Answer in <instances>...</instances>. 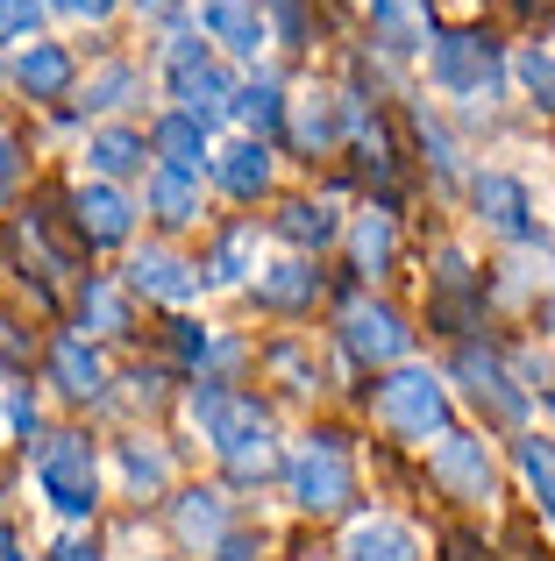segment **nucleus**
<instances>
[{"label": "nucleus", "instance_id": "obj_27", "mask_svg": "<svg viewBox=\"0 0 555 561\" xmlns=\"http://www.w3.org/2000/svg\"><path fill=\"white\" fill-rule=\"evenodd\" d=\"M228 114L242 122V136H264V142H271L278 128H285L292 100L278 93V79H271V71H257V79H242V85H236V107H228Z\"/></svg>", "mask_w": 555, "mask_h": 561}, {"label": "nucleus", "instance_id": "obj_43", "mask_svg": "<svg viewBox=\"0 0 555 561\" xmlns=\"http://www.w3.org/2000/svg\"><path fill=\"white\" fill-rule=\"evenodd\" d=\"M50 8H57V14H71V22H107L122 0H50Z\"/></svg>", "mask_w": 555, "mask_h": 561}, {"label": "nucleus", "instance_id": "obj_47", "mask_svg": "<svg viewBox=\"0 0 555 561\" xmlns=\"http://www.w3.org/2000/svg\"><path fill=\"white\" fill-rule=\"evenodd\" d=\"M548 328H555V291H548Z\"/></svg>", "mask_w": 555, "mask_h": 561}, {"label": "nucleus", "instance_id": "obj_48", "mask_svg": "<svg viewBox=\"0 0 555 561\" xmlns=\"http://www.w3.org/2000/svg\"><path fill=\"white\" fill-rule=\"evenodd\" d=\"M8 561H22V554H8Z\"/></svg>", "mask_w": 555, "mask_h": 561}, {"label": "nucleus", "instance_id": "obj_22", "mask_svg": "<svg viewBox=\"0 0 555 561\" xmlns=\"http://www.w3.org/2000/svg\"><path fill=\"white\" fill-rule=\"evenodd\" d=\"M143 199H150L157 228H193L200 214H207V199H200V171H171V164H150V185H143Z\"/></svg>", "mask_w": 555, "mask_h": 561}, {"label": "nucleus", "instance_id": "obj_11", "mask_svg": "<svg viewBox=\"0 0 555 561\" xmlns=\"http://www.w3.org/2000/svg\"><path fill=\"white\" fill-rule=\"evenodd\" d=\"M128 291H143V299H165V306H193L200 291H207V277H200V263H185L171 242H150L128 256Z\"/></svg>", "mask_w": 555, "mask_h": 561}, {"label": "nucleus", "instance_id": "obj_12", "mask_svg": "<svg viewBox=\"0 0 555 561\" xmlns=\"http://www.w3.org/2000/svg\"><path fill=\"white\" fill-rule=\"evenodd\" d=\"M200 28L222 57H242V65H257V50L271 43L264 0H200Z\"/></svg>", "mask_w": 555, "mask_h": 561}, {"label": "nucleus", "instance_id": "obj_25", "mask_svg": "<svg viewBox=\"0 0 555 561\" xmlns=\"http://www.w3.org/2000/svg\"><path fill=\"white\" fill-rule=\"evenodd\" d=\"M342 554H349V561H420V534H414L406 519H385V512H371V519L349 526Z\"/></svg>", "mask_w": 555, "mask_h": 561}, {"label": "nucleus", "instance_id": "obj_23", "mask_svg": "<svg viewBox=\"0 0 555 561\" xmlns=\"http://www.w3.org/2000/svg\"><path fill=\"white\" fill-rule=\"evenodd\" d=\"M236 85H242V79H236V71L222 65V57H214V65L185 71V79H171V100H179V107L193 114V122H207V128H214V122H222L228 107H236Z\"/></svg>", "mask_w": 555, "mask_h": 561}, {"label": "nucleus", "instance_id": "obj_36", "mask_svg": "<svg viewBox=\"0 0 555 561\" xmlns=\"http://www.w3.org/2000/svg\"><path fill=\"white\" fill-rule=\"evenodd\" d=\"M264 14H271V28H278V43L285 50H306V0H264Z\"/></svg>", "mask_w": 555, "mask_h": 561}, {"label": "nucleus", "instance_id": "obj_44", "mask_svg": "<svg viewBox=\"0 0 555 561\" xmlns=\"http://www.w3.org/2000/svg\"><path fill=\"white\" fill-rule=\"evenodd\" d=\"M257 548H264V540H250V534H228V540H222V554H214V561H257Z\"/></svg>", "mask_w": 555, "mask_h": 561}, {"label": "nucleus", "instance_id": "obj_28", "mask_svg": "<svg viewBox=\"0 0 555 561\" xmlns=\"http://www.w3.org/2000/svg\"><path fill=\"white\" fill-rule=\"evenodd\" d=\"M79 328L93 334V342H122L128 334V291L114 285V277H86L79 285Z\"/></svg>", "mask_w": 555, "mask_h": 561}, {"label": "nucleus", "instance_id": "obj_2", "mask_svg": "<svg viewBox=\"0 0 555 561\" xmlns=\"http://www.w3.org/2000/svg\"><path fill=\"white\" fill-rule=\"evenodd\" d=\"M428 85L449 100H471V107H491L506 85V57L491 36H477V28H449V36H434L428 50Z\"/></svg>", "mask_w": 555, "mask_h": 561}, {"label": "nucleus", "instance_id": "obj_15", "mask_svg": "<svg viewBox=\"0 0 555 561\" xmlns=\"http://www.w3.org/2000/svg\"><path fill=\"white\" fill-rule=\"evenodd\" d=\"M434 8L428 0H371V43L385 57H428L434 50Z\"/></svg>", "mask_w": 555, "mask_h": 561}, {"label": "nucleus", "instance_id": "obj_8", "mask_svg": "<svg viewBox=\"0 0 555 561\" xmlns=\"http://www.w3.org/2000/svg\"><path fill=\"white\" fill-rule=\"evenodd\" d=\"M471 206H477V220H485L499 242H513V249L542 242V220H534V192L520 185L513 171H471Z\"/></svg>", "mask_w": 555, "mask_h": 561}, {"label": "nucleus", "instance_id": "obj_30", "mask_svg": "<svg viewBox=\"0 0 555 561\" xmlns=\"http://www.w3.org/2000/svg\"><path fill=\"white\" fill-rule=\"evenodd\" d=\"M250 271H257V220H236V228L214 234L207 285H250Z\"/></svg>", "mask_w": 555, "mask_h": 561}, {"label": "nucleus", "instance_id": "obj_9", "mask_svg": "<svg viewBox=\"0 0 555 561\" xmlns=\"http://www.w3.org/2000/svg\"><path fill=\"white\" fill-rule=\"evenodd\" d=\"M71 228H79L86 249H122L128 234H136V199H128V185L79 179L71 185Z\"/></svg>", "mask_w": 555, "mask_h": 561}, {"label": "nucleus", "instance_id": "obj_17", "mask_svg": "<svg viewBox=\"0 0 555 561\" xmlns=\"http://www.w3.org/2000/svg\"><path fill=\"white\" fill-rule=\"evenodd\" d=\"M214 185L228 192V199H264L271 192V171H278V157H271V142L264 136H236V142H222L214 150Z\"/></svg>", "mask_w": 555, "mask_h": 561}, {"label": "nucleus", "instance_id": "obj_20", "mask_svg": "<svg viewBox=\"0 0 555 561\" xmlns=\"http://www.w3.org/2000/svg\"><path fill=\"white\" fill-rule=\"evenodd\" d=\"M250 291H257V306H264V313L299 320V313H314V299H320V271L306 256H285V263H271Z\"/></svg>", "mask_w": 555, "mask_h": 561}, {"label": "nucleus", "instance_id": "obj_35", "mask_svg": "<svg viewBox=\"0 0 555 561\" xmlns=\"http://www.w3.org/2000/svg\"><path fill=\"white\" fill-rule=\"evenodd\" d=\"M50 0H0V43H36V22Z\"/></svg>", "mask_w": 555, "mask_h": 561}, {"label": "nucleus", "instance_id": "obj_5", "mask_svg": "<svg viewBox=\"0 0 555 561\" xmlns=\"http://www.w3.org/2000/svg\"><path fill=\"white\" fill-rule=\"evenodd\" d=\"M449 377H456L463 398H471L485 420H499V426H520V420H528V405H534V391L506 370V356L491 342H463L456 356H449Z\"/></svg>", "mask_w": 555, "mask_h": 561}, {"label": "nucleus", "instance_id": "obj_33", "mask_svg": "<svg viewBox=\"0 0 555 561\" xmlns=\"http://www.w3.org/2000/svg\"><path fill=\"white\" fill-rule=\"evenodd\" d=\"M414 128H420V150H428V164H434V179H449L456 185L463 179V142L442 128V114H428V107H414Z\"/></svg>", "mask_w": 555, "mask_h": 561}, {"label": "nucleus", "instance_id": "obj_14", "mask_svg": "<svg viewBox=\"0 0 555 561\" xmlns=\"http://www.w3.org/2000/svg\"><path fill=\"white\" fill-rule=\"evenodd\" d=\"M8 79H14V93L22 100H36V107H50V100H65L71 85H79V57L65 50V43H22L14 50V65H8Z\"/></svg>", "mask_w": 555, "mask_h": 561}, {"label": "nucleus", "instance_id": "obj_40", "mask_svg": "<svg viewBox=\"0 0 555 561\" xmlns=\"http://www.w3.org/2000/svg\"><path fill=\"white\" fill-rule=\"evenodd\" d=\"M14 185H22V142H14L8 122H0V199H8Z\"/></svg>", "mask_w": 555, "mask_h": 561}, {"label": "nucleus", "instance_id": "obj_38", "mask_svg": "<svg viewBox=\"0 0 555 561\" xmlns=\"http://www.w3.org/2000/svg\"><path fill=\"white\" fill-rule=\"evenodd\" d=\"M271 370H285L292 377V391H314V383H320V370H306V356H299V342H271Z\"/></svg>", "mask_w": 555, "mask_h": 561}, {"label": "nucleus", "instance_id": "obj_37", "mask_svg": "<svg viewBox=\"0 0 555 561\" xmlns=\"http://www.w3.org/2000/svg\"><path fill=\"white\" fill-rule=\"evenodd\" d=\"M207 348H214V328H200V320H179V328H171V356L193 377H200V363H207Z\"/></svg>", "mask_w": 555, "mask_h": 561}, {"label": "nucleus", "instance_id": "obj_32", "mask_svg": "<svg viewBox=\"0 0 555 561\" xmlns=\"http://www.w3.org/2000/svg\"><path fill=\"white\" fill-rule=\"evenodd\" d=\"M122 483H128L136 497H157V491L171 483V455L157 448L150 434H128V440H122Z\"/></svg>", "mask_w": 555, "mask_h": 561}, {"label": "nucleus", "instance_id": "obj_41", "mask_svg": "<svg viewBox=\"0 0 555 561\" xmlns=\"http://www.w3.org/2000/svg\"><path fill=\"white\" fill-rule=\"evenodd\" d=\"M128 8H136V22H157V28L185 22V0H128Z\"/></svg>", "mask_w": 555, "mask_h": 561}, {"label": "nucleus", "instance_id": "obj_21", "mask_svg": "<svg viewBox=\"0 0 555 561\" xmlns=\"http://www.w3.org/2000/svg\"><path fill=\"white\" fill-rule=\"evenodd\" d=\"M150 157H157V164H171V171H207V164H214L207 122H193L185 107L157 114V122H150Z\"/></svg>", "mask_w": 555, "mask_h": 561}, {"label": "nucleus", "instance_id": "obj_31", "mask_svg": "<svg viewBox=\"0 0 555 561\" xmlns=\"http://www.w3.org/2000/svg\"><path fill=\"white\" fill-rule=\"evenodd\" d=\"M513 469H520V483L534 491L542 519L555 526V440H542V434H520V440H513Z\"/></svg>", "mask_w": 555, "mask_h": 561}, {"label": "nucleus", "instance_id": "obj_3", "mask_svg": "<svg viewBox=\"0 0 555 561\" xmlns=\"http://www.w3.org/2000/svg\"><path fill=\"white\" fill-rule=\"evenodd\" d=\"M36 491L65 519H93L100 512V455L86 434H50L36 448Z\"/></svg>", "mask_w": 555, "mask_h": 561}, {"label": "nucleus", "instance_id": "obj_39", "mask_svg": "<svg viewBox=\"0 0 555 561\" xmlns=\"http://www.w3.org/2000/svg\"><path fill=\"white\" fill-rule=\"evenodd\" d=\"M0 412H8V434L14 440H29L43 426V412H36V398H29V391H8V405H0Z\"/></svg>", "mask_w": 555, "mask_h": 561}, {"label": "nucleus", "instance_id": "obj_26", "mask_svg": "<svg viewBox=\"0 0 555 561\" xmlns=\"http://www.w3.org/2000/svg\"><path fill=\"white\" fill-rule=\"evenodd\" d=\"M349 256H356L363 277L392 271V256H399V220H392V206H363V214L349 220Z\"/></svg>", "mask_w": 555, "mask_h": 561}, {"label": "nucleus", "instance_id": "obj_16", "mask_svg": "<svg viewBox=\"0 0 555 561\" xmlns=\"http://www.w3.org/2000/svg\"><path fill=\"white\" fill-rule=\"evenodd\" d=\"M228 534H236L228 526V491H179L171 497V540L185 554H222Z\"/></svg>", "mask_w": 555, "mask_h": 561}, {"label": "nucleus", "instance_id": "obj_42", "mask_svg": "<svg viewBox=\"0 0 555 561\" xmlns=\"http://www.w3.org/2000/svg\"><path fill=\"white\" fill-rule=\"evenodd\" d=\"M528 271H534L528 256H513V263H506V271H499V299H506V306H513V299H528V285H534Z\"/></svg>", "mask_w": 555, "mask_h": 561}, {"label": "nucleus", "instance_id": "obj_29", "mask_svg": "<svg viewBox=\"0 0 555 561\" xmlns=\"http://www.w3.org/2000/svg\"><path fill=\"white\" fill-rule=\"evenodd\" d=\"M278 234H285L292 249H328L335 234H349V228H342V214H335L328 199H285L278 206Z\"/></svg>", "mask_w": 555, "mask_h": 561}, {"label": "nucleus", "instance_id": "obj_4", "mask_svg": "<svg viewBox=\"0 0 555 561\" xmlns=\"http://www.w3.org/2000/svg\"><path fill=\"white\" fill-rule=\"evenodd\" d=\"M371 412H377V426L399 434V440H449V391H442L434 370H406L399 363V370L377 383Z\"/></svg>", "mask_w": 555, "mask_h": 561}, {"label": "nucleus", "instance_id": "obj_6", "mask_svg": "<svg viewBox=\"0 0 555 561\" xmlns=\"http://www.w3.org/2000/svg\"><path fill=\"white\" fill-rule=\"evenodd\" d=\"M335 334H342V356L363 363V370H399L406 348H414L406 313H399V306H385V299H349L342 320H335Z\"/></svg>", "mask_w": 555, "mask_h": 561}, {"label": "nucleus", "instance_id": "obj_46", "mask_svg": "<svg viewBox=\"0 0 555 561\" xmlns=\"http://www.w3.org/2000/svg\"><path fill=\"white\" fill-rule=\"evenodd\" d=\"M542 412H555V383H548V391H542Z\"/></svg>", "mask_w": 555, "mask_h": 561}, {"label": "nucleus", "instance_id": "obj_18", "mask_svg": "<svg viewBox=\"0 0 555 561\" xmlns=\"http://www.w3.org/2000/svg\"><path fill=\"white\" fill-rule=\"evenodd\" d=\"M342 128H349V100L328 93V85L299 93V100H292V114H285V136L299 142L306 157H328L335 142H342Z\"/></svg>", "mask_w": 555, "mask_h": 561}, {"label": "nucleus", "instance_id": "obj_24", "mask_svg": "<svg viewBox=\"0 0 555 561\" xmlns=\"http://www.w3.org/2000/svg\"><path fill=\"white\" fill-rule=\"evenodd\" d=\"M136 100H143V65H128V57H100L79 85V114H122Z\"/></svg>", "mask_w": 555, "mask_h": 561}, {"label": "nucleus", "instance_id": "obj_10", "mask_svg": "<svg viewBox=\"0 0 555 561\" xmlns=\"http://www.w3.org/2000/svg\"><path fill=\"white\" fill-rule=\"evenodd\" d=\"M428 477L442 483L456 505H485L491 491H499V469H491V448H485V434H449V440H434V455H428Z\"/></svg>", "mask_w": 555, "mask_h": 561}, {"label": "nucleus", "instance_id": "obj_19", "mask_svg": "<svg viewBox=\"0 0 555 561\" xmlns=\"http://www.w3.org/2000/svg\"><path fill=\"white\" fill-rule=\"evenodd\" d=\"M143 157H150V136H143V128H128V122H107V128H93V136H86V179L128 185V179H143Z\"/></svg>", "mask_w": 555, "mask_h": 561}, {"label": "nucleus", "instance_id": "obj_13", "mask_svg": "<svg viewBox=\"0 0 555 561\" xmlns=\"http://www.w3.org/2000/svg\"><path fill=\"white\" fill-rule=\"evenodd\" d=\"M43 377H50V391L65 398V405H93V398H107V363H100V348L86 342V334H57L50 356H43Z\"/></svg>", "mask_w": 555, "mask_h": 561}, {"label": "nucleus", "instance_id": "obj_45", "mask_svg": "<svg viewBox=\"0 0 555 561\" xmlns=\"http://www.w3.org/2000/svg\"><path fill=\"white\" fill-rule=\"evenodd\" d=\"M50 561H100V548H93V540H65Z\"/></svg>", "mask_w": 555, "mask_h": 561}, {"label": "nucleus", "instance_id": "obj_1", "mask_svg": "<svg viewBox=\"0 0 555 561\" xmlns=\"http://www.w3.org/2000/svg\"><path fill=\"white\" fill-rule=\"evenodd\" d=\"M285 491L306 519H335V512L356 505V455H349L342 434H306L299 448L285 455Z\"/></svg>", "mask_w": 555, "mask_h": 561}, {"label": "nucleus", "instance_id": "obj_34", "mask_svg": "<svg viewBox=\"0 0 555 561\" xmlns=\"http://www.w3.org/2000/svg\"><path fill=\"white\" fill-rule=\"evenodd\" d=\"M513 79L528 85V100H534L542 114H555V57H548V50H520V57H513Z\"/></svg>", "mask_w": 555, "mask_h": 561}, {"label": "nucleus", "instance_id": "obj_7", "mask_svg": "<svg viewBox=\"0 0 555 561\" xmlns=\"http://www.w3.org/2000/svg\"><path fill=\"white\" fill-rule=\"evenodd\" d=\"M207 448L228 462V477H236V483H264V477H278V469H285V455H278V434H271V412L257 405L250 391L236 398V412L222 420V434H214Z\"/></svg>", "mask_w": 555, "mask_h": 561}]
</instances>
